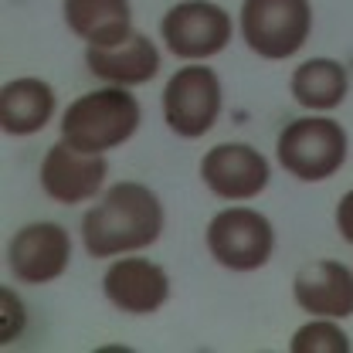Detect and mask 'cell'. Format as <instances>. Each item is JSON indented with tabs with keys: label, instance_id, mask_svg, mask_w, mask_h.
<instances>
[{
	"label": "cell",
	"instance_id": "obj_1",
	"mask_svg": "<svg viewBox=\"0 0 353 353\" xmlns=\"http://www.w3.org/2000/svg\"><path fill=\"white\" fill-rule=\"evenodd\" d=\"M167 211L157 190L136 180H119L99 194L82 218V245L88 259H119L160 241Z\"/></svg>",
	"mask_w": 353,
	"mask_h": 353
},
{
	"label": "cell",
	"instance_id": "obj_2",
	"mask_svg": "<svg viewBox=\"0 0 353 353\" xmlns=\"http://www.w3.org/2000/svg\"><path fill=\"white\" fill-rule=\"evenodd\" d=\"M143 123L139 99L126 85H102L75 99L61 116V139L88 150V153H109L130 143Z\"/></svg>",
	"mask_w": 353,
	"mask_h": 353
},
{
	"label": "cell",
	"instance_id": "obj_3",
	"mask_svg": "<svg viewBox=\"0 0 353 353\" xmlns=\"http://www.w3.org/2000/svg\"><path fill=\"white\" fill-rule=\"evenodd\" d=\"M275 157L289 176L303 183H319L343 170L350 157V136L326 112H312L303 119H292L279 132Z\"/></svg>",
	"mask_w": 353,
	"mask_h": 353
},
{
	"label": "cell",
	"instance_id": "obj_4",
	"mask_svg": "<svg viewBox=\"0 0 353 353\" xmlns=\"http://www.w3.org/2000/svg\"><path fill=\"white\" fill-rule=\"evenodd\" d=\"M241 41L259 58L289 61L306 48L312 34L309 0H241Z\"/></svg>",
	"mask_w": 353,
	"mask_h": 353
},
{
	"label": "cell",
	"instance_id": "obj_5",
	"mask_svg": "<svg viewBox=\"0 0 353 353\" xmlns=\"http://www.w3.org/2000/svg\"><path fill=\"white\" fill-rule=\"evenodd\" d=\"M211 259L231 272H259L275 255V228L262 211L231 204L208 221L204 231Z\"/></svg>",
	"mask_w": 353,
	"mask_h": 353
},
{
	"label": "cell",
	"instance_id": "obj_6",
	"mask_svg": "<svg viewBox=\"0 0 353 353\" xmlns=\"http://www.w3.org/2000/svg\"><path fill=\"white\" fill-rule=\"evenodd\" d=\"M221 105H224L221 79L204 61H190L187 68H176L167 79L160 99L163 123L183 139H201L214 130Z\"/></svg>",
	"mask_w": 353,
	"mask_h": 353
},
{
	"label": "cell",
	"instance_id": "obj_7",
	"mask_svg": "<svg viewBox=\"0 0 353 353\" xmlns=\"http://www.w3.org/2000/svg\"><path fill=\"white\" fill-rule=\"evenodd\" d=\"M234 34L231 14L211 0H180L160 17V41L180 61H208Z\"/></svg>",
	"mask_w": 353,
	"mask_h": 353
},
{
	"label": "cell",
	"instance_id": "obj_8",
	"mask_svg": "<svg viewBox=\"0 0 353 353\" xmlns=\"http://www.w3.org/2000/svg\"><path fill=\"white\" fill-rule=\"evenodd\" d=\"M38 176H41V190L54 204L75 208L102 194L109 163H105V153H88L58 139L54 146H48Z\"/></svg>",
	"mask_w": 353,
	"mask_h": 353
},
{
	"label": "cell",
	"instance_id": "obj_9",
	"mask_svg": "<svg viewBox=\"0 0 353 353\" xmlns=\"http://www.w3.org/2000/svg\"><path fill=\"white\" fill-rule=\"evenodd\" d=\"M72 262V234L54 221H31L14 231L7 245L10 275L24 285H48Z\"/></svg>",
	"mask_w": 353,
	"mask_h": 353
},
{
	"label": "cell",
	"instance_id": "obj_10",
	"mask_svg": "<svg viewBox=\"0 0 353 353\" xmlns=\"http://www.w3.org/2000/svg\"><path fill=\"white\" fill-rule=\"evenodd\" d=\"M201 180L214 197L238 204L259 197L268 187L272 163L252 143H218L201 160Z\"/></svg>",
	"mask_w": 353,
	"mask_h": 353
},
{
	"label": "cell",
	"instance_id": "obj_11",
	"mask_svg": "<svg viewBox=\"0 0 353 353\" xmlns=\"http://www.w3.org/2000/svg\"><path fill=\"white\" fill-rule=\"evenodd\" d=\"M102 292L119 312L130 316H150L170 299V275L167 268L153 259H139L132 255H119L116 262H109L105 275H102Z\"/></svg>",
	"mask_w": 353,
	"mask_h": 353
},
{
	"label": "cell",
	"instance_id": "obj_12",
	"mask_svg": "<svg viewBox=\"0 0 353 353\" xmlns=\"http://www.w3.org/2000/svg\"><path fill=\"white\" fill-rule=\"evenodd\" d=\"M292 299L306 316L347 319L353 316V268L336 259H319L292 279Z\"/></svg>",
	"mask_w": 353,
	"mask_h": 353
},
{
	"label": "cell",
	"instance_id": "obj_13",
	"mask_svg": "<svg viewBox=\"0 0 353 353\" xmlns=\"http://www.w3.org/2000/svg\"><path fill=\"white\" fill-rule=\"evenodd\" d=\"M85 65L105 85H146L160 75V48L153 38L132 31L112 48H85Z\"/></svg>",
	"mask_w": 353,
	"mask_h": 353
},
{
	"label": "cell",
	"instance_id": "obj_14",
	"mask_svg": "<svg viewBox=\"0 0 353 353\" xmlns=\"http://www.w3.org/2000/svg\"><path fill=\"white\" fill-rule=\"evenodd\" d=\"M61 14L85 48H112L132 34L130 0H61Z\"/></svg>",
	"mask_w": 353,
	"mask_h": 353
},
{
	"label": "cell",
	"instance_id": "obj_15",
	"mask_svg": "<svg viewBox=\"0 0 353 353\" xmlns=\"http://www.w3.org/2000/svg\"><path fill=\"white\" fill-rule=\"evenodd\" d=\"M58 95L44 79H10L0 88V126L7 136H34L54 119Z\"/></svg>",
	"mask_w": 353,
	"mask_h": 353
},
{
	"label": "cell",
	"instance_id": "obj_16",
	"mask_svg": "<svg viewBox=\"0 0 353 353\" xmlns=\"http://www.w3.org/2000/svg\"><path fill=\"white\" fill-rule=\"evenodd\" d=\"M289 92L309 112H333L350 92V75L336 58H306L292 72Z\"/></svg>",
	"mask_w": 353,
	"mask_h": 353
},
{
	"label": "cell",
	"instance_id": "obj_17",
	"mask_svg": "<svg viewBox=\"0 0 353 353\" xmlns=\"http://www.w3.org/2000/svg\"><path fill=\"white\" fill-rule=\"evenodd\" d=\"M292 353H350V336L340 326V319H323V316H309L306 326H299L292 333Z\"/></svg>",
	"mask_w": 353,
	"mask_h": 353
},
{
	"label": "cell",
	"instance_id": "obj_18",
	"mask_svg": "<svg viewBox=\"0 0 353 353\" xmlns=\"http://www.w3.org/2000/svg\"><path fill=\"white\" fill-rule=\"evenodd\" d=\"M3 326H0V343H14L21 326H24V309H21V299L14 296V289H3Z\"/></svg>",
	"mask_w": 353,
	"mask_h": 353
},
{
	"label": "cell",
	"instance_id": "obj_19",
	"mask_svg": "<svg viewBox=\"0 0 353 353\" xmlns=\"http://www.w3.org/2000/svg\"><path fill=\"white\" fill-rule=\"evenodd\" d=\"M336 231L347 245H353V190H347L336 204Z\"/></svg>",
	"mask_w": 353,
	"mask_h": 353
}]
</instances>
